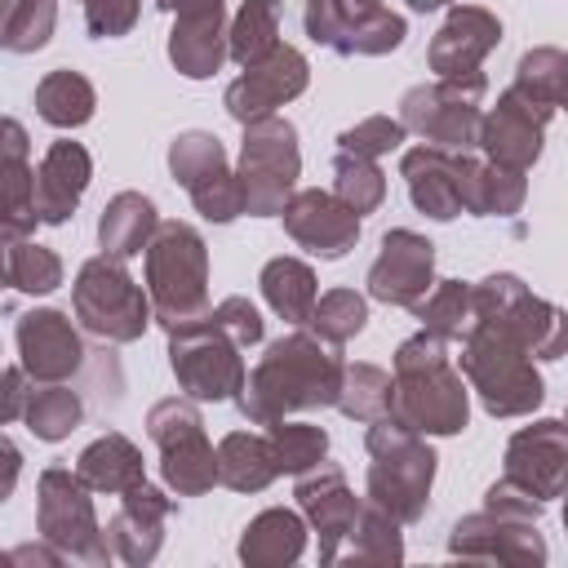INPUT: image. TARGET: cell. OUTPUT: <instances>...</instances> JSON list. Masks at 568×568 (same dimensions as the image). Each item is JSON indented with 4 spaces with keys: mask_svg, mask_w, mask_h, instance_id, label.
Returning <instances> with one entry per match:
<instances>
[{
    "mask_svg": "<svg viewBox=\"0 0 568 568\" xmlns=\"http://www.w3.org/2000/svg\"><path fill=\"white\" fill-rule=\"evenodd\" d=\"M342 373H346V364H342L337 346L324 342L320 333L297 328V333L266 346V355L244 377V390L235 399H240V413L253 426H271L288 413L337 404Z\"/></svg>",
    "mask_w": 568,
    "mask_h": 568,
    "instance_id": "1",
    "label": "cell"
},
{
    "mask_svg": "<svg viewBox=\"0 0 568 568\" xmlns=\"http://www.w3.org/2000/svg\"><path fill=\"white\" fill-rule=\"evenodd\" d=\"M390 417L413 426L417 435H457L466 430L470 399L462 373L448 364V337L422 328L395 351V399Z\"/></svg>",
    "mask_w": 568,
    "mask_h": 568,
    "instance_id": "2",
    "label": "cell"
},
{
    "mask_svg": "<svg viewBox=\"0 0 568 568\" xmlns=\"http://www.w3.org/2000/svg\"><path fill=\"white\" fill-rule=\"evenodd\" d=\"M364 448L373 457L368 462V501L399 524H417L426 515L430 484H435V453L426 448V439L386 413V417L368 422Z\"/></svg>",
    "mask_w": 568,
    "mask_h": 568,
    "instance_id": "3",
    "label": "cell"
},
{
    "mask_svg": "<svg viewBox=\"0 0 568 568\" xmlns=\"http://www.w3.org/2000/svg\"><path fill=\"white\" fill-rule=\"evenodd\" d=\"M146 293L164 328L209 315V248L195 226L160 222L146 244Z\"/></svg>",
    "mask_w": 568,
    "mask_h": 568,
    "instance_id": "4",
    "label": "cell"
},
{
    "mask_svg": "<svg viewBox=\"0 0 568 568\" xmlns=\"http://www.w3.org/2000/svg\"><path fill=\"white\" fill-rule=\"evenodd\" d=\"M462 373H466L470 390H479V399L493 417H524L546 395V386L532 368V355L484 320H475L470 333L462 337Z\"/></svg>",
    "mask_w": 568,
    "mask_h": 568,
    "instance_id": "5",
    "label": "cell"
},
{
    "mask_svg": "<svg viewBox=\"0 0 568 568\" xmlns=\"http://www.w3.org/2000/svg\"><path fill=\"white\" fill-rule=\"evenodd\" d=\"M71 306H75V320L84 324V333H93L102 342H138L155 311L151 293H142V284H133L124 262L111 253L89 257L80 266Z\"/></svg>",
    "mask_w": 568,
    "mask_h": 568,
    "instance_id": "6",
    "label": "cell"
},
{
    "mask_svg": "<svg viewBox=\"0 0 568 568\" xmlns=\"http://www.w3.org/2000/svg\"><path fill=\"white\" fill-rule=\"evenodd\" d=\"M470 293H475V320L501 328L532 359H559L568 351V315L555 302L528 293L519 275H506V271L488 275Z\"/></svg>",
    "mask_w": 568,
    "mask_h": 568,
    "instance_id": "7",
    "label": "cell"
},
{
    "mask_svg": "<svg viewBox=\"0 0 568 568\" xmlns=\"http://www.w3.org/2000/svg\"><path fill=\"white\" fill-rule=\"evenodd\" d=\"M235 173H240V191H244V213H253V217L284 213V204L293 200L297 173H302L297 129L284 115L248 120Z\"/></svg>",
    "mask_w": 568,
    "mask_h": 568,
    "instance_id": "8",
    "label": "cell"
},
{
    "mask_svg": "<svg viewBox=\"0 0 568 568\" xmlns=\"http://www.w3.org/2000/svg\"><path fill=\"white\" fill-rule=\"evenodd\" d=\"M240 342L209 315L182 324V328H169V364H173V377L178 386L191 395V399H231L244 390V359H240Z\"/></svg>",
    "mask_w": 568,
    "mask_h": 568,
    "instance_id": "9",
    "label": "cell"
},
{
    "mask_svg": "<svg viewBox=\"0 0 568 568\" xmlns=\"http://www.w3.org/2000/svg\"><path fill=\"white\" fill-rule=\"evenodd\" d=\"M93 488L80 479V470H67V466H49L40 475V501H36V524H40V537L49 546H58L67 559H80V564H111L115 550H111V537L102 532L98 524V510H93Z\"/></svg>",
    "mask_w": 568,
    "mask_h": 568,
    "instance_id": "10",
    "label": "cell"
},
{
    "mask_svg": "<svg viewBox=\"0 0 568 568\" xmlns=\"http://www.w3.org/2000/svg\"><path fill=\"white\" fill-rule=\"evenodd\" d=\"M488 80L479 71L470 75H439L435 84H417L404 93L399 102V120L404 129L422 133L430 146L444 151H470L479 146V102H484Z\"/></svg>",
    "mask_w": 568,
    "mask_h": 568,
    "instance_id": "11",
    "label": "cell"
},
{
    "mask_svg": "<svg viewBox=\"0 0 568 568\" xmlns=\"http://www.w3.org/2000/svg\"><path fill=\"white\" fill-rule=\"evenodd\" d=\"M146 435L160 448V475L178 497H200L217 484V453L204 435L200 408L186 399H160L146 413Z\"/></svg>",
    "mask_w": 568,
    "mask_h": 568,
    "instance_id": "12",
    "label": "cell"
},
{
    "mask_svg": "<svg viewBox=\"0 0 568 568\" xmlns=\"http://www.w3.org/2000/svg\"><path fill=\"white\" fill-rule=\"evenodd\" d=\"M306 36L333 53H390L404 40V18L386 13L382 0H306Z\"/></svg>",
    "mask_w": 568,
    "mask_h": 568,
    "instance_id": "13",
    "label": "cell"
},
{
    "mask_svg": "<svg viewBox=\"0 0 568 568\" xmlns=\"http://www.w3.org/2000/svg\"><path fill=\"white\" fill-rule=\"evenodd\" d=\"M448 550L475 564H515V568L546 564V541L537 532V519H510L497 510L457 519L448 532Z\"/></svg>",
    "mask_w": 568,
    "mask_h": 568,
    "instance_id": "14",
    "label": "cell"
},
{
    "mask_svg": "<svg viewBox=\"0 0 568 568\" xmlns=\"http://www.w3.org/2000/svg\"><path fill=\"white\" fill-rule=\"evenodd\" d=\"M435 288V244L408 226L382 235V253L368 266V293L386 306H417Z\"/></svg>",
    "mask_w": 568,
    "mask_h": 568,
    "instance_id": "15",
    "label": "cell"
},
{
    "mask_svg": "<svg viewBox=\"0 0 568 568\" xmlns=\"http://www.w3.org/2000/svg\"><path fill=\"white\" fill-rule=\"evenodd\" d=\"M293 497H297L302 515L311 519V528L320 532V559H324V564H337L346 537H351L355 524H359L364 501L346 488V475H342L333 462H320V466L302 470Z\"/></svg>",
    "mask_w": 568,
    "mask_h": 568,
    "instance_id": "16",
    "label": "cell"
},
{
    "mask_svg": "<svg viewBox=\"0 0 568 568\" xmlns=\"http://www.w3.org/2000/svg\"><path fill=\"white\" fill-rule=\"evenodd\" d=\"M311 80V67L306 58L293 49V44H275L262 62L244 67V75L226 89V111L248 124V120H262V115H275V106L293 102Z\"/></svg>",
    "mask_w": 568,
    "mask_h": 568,
    "instance_id": "17",
    "label": "cell"
},
{
    "mask_svg": "<svg viewBox=\"0 0 568 568\" xmlns=\"http://www.w3.org/2000/svg\"><path fill=\"white\" fill-rule=\"evenodd\" d=\"M506 479L524 484L541 501L568 493V426L564 422H532L510 435L506 444Z\"/></svg>",
    "mask_w": 568,
    "mask_h": 568,
    "instance_id": "18",
    "label": "cell"
},
{
    "mask_svg": "<svg viewBox=\"0 0 568 568\" xmlns=\"http://www.w3.org/2000/svg\"><path fill=\"white\" fill-rule=\"evenodd\" d=\"M164 9L178 13L173 36H169V58L186 80L213 75L231 58V40L222 31L226 4L222 0H169Z\"/></svg>",
    "mask_w": 568,
    "mask_h": 568,
    "instance_id": "19",
    "label": "cell"
},
{
    "mask_svg": "<svg viewBox=\"0 0 568 568\" xmlns=\"http://www.w3.org/2000/svg\"><path fill=\"white\" fill-rule=\"evenodd\" d=\"M550 106L524 98L519 89H506L497 98V106L484 115L479 124V146L488 151V160L510 164V169H532V160L541 155V133H546Z\"/></svg>",
    "mask_w": 568,
    "mask_h": 568,
    "instance_id": "20",
    "label": "cell"
},
{
    "mask_svg": "<svg viewBox=\"0 0 568 568\" xmlns=\"http://www.w3.org/2000/svg\"><path fill=\"white\" fill-rule=\"evenodd\" d=\"M280 217H284V231L324 262L342 257L359 240V213L342 204L333 191H293Z\"/></svg>",
    "mask_w": 568,
    "mask_h": 568,
    "instance_id": "21",
    "label": "cell"
},
{
    "mask_svg": "<svg viewBox=\"0 0 568 568\" xmlns=\"http://www.w3.org/2000/svg\"><path fill=\"white\" fill-rule=\"evenodd\" d=\"M18 355L31 382H67L84 368V342L62 311H27L18 320Z\"/></svg>",
    "mask_w": 568,
    "mask_h": 568,
    "instance_id": "22",
    "label": "cell"
},
{
    "mask_svg": "<svg viewBox=\"0 0 568 568\" xmlns=\"http://www.w3.org/2000/svg\"><path fill=\"white\" fill-rule=\"evenodd\" d=\"M497 40H501V22L488 9L457 4L444 18V27L435 31V40H430V53H426L430 58V71L435 75H470L497 49Z\"/></svg>",
    "mask_w": 568,
    "mask_h": 568,
    "instance_id": "23",
    "label": "cell"
},
{
    "mask_svg": "<svg viewBox=\"0 0 568 568\" xmlns=\"http://www.w3.org/2000/svg\"><path fill=\"white\" fill-rule=\"evenodd\" d=\"M169 515H173V501L160 488H151V484H138V488L120 493V510L106 524L115 559L151 564L160 555V546H164V519Z\"/></svg>",
    "mask_w": 568,
    "mask_h": 568,
    "instance_id": "24",
    "label": "cell"
},
{
    "mask_svg": "<svg viewBox=\"0 0 568 568\" xmlns=\"http://www.w3.org/2000/svg\"><path fill=\"white\" fill-rule=\"evenodd\" d=\"M89 178H93L89 151H84L80 142H71V138L53 142V146L44 151L40 169H36V217H40L44 226H62V222L75 213V204H80Z\"/></svg>",
    "mask_w": 568,
    "mask_h": 568,
    "instance_id": "25",
    "label": "cell"
},
{
    "mask_svg": "<svg viewBox=\"0 0 568 568\" xmlns=\"http://www.w3.org/2000/svg\"><path fill=\"white\" fill-rule=\"evenodd\" d=\"M457 191H462V213L510 217V213H519L528 182H524V169H510L497 160H475L470 151H457Z\"/></svg>",
    "mask_w": 568,
    "mask_h": 568,
    "instance_id": "26",
    "label": "cell"
},
{
    "mask_svg": "<svg viewBox=\"0 0 568 568\" xmlns=\"http://www.w3.org/2000/svg\"><path fill=\"white\" fill-rule=\"evenodd\" d=\"M404 182H408V195L417 204V213L435 217V222H453L462 213V191H457V151H444V146H413L404 151Z\"/></svg>",
    "mask_w": 568,
    "mask_h": 568,
    "instance_id": "27",
    "label": "cell"
},
{
    "mask_svg": "<svg viewBox=\"0 0 568 568\" xmlns=\"http://www.w3.org/2000/svg\"><path fill=\"white\" fill-rule=\"evenodd\" d=\"M306 550V524L297 510H284V506H271L262 510L244 537H240V559L253 564V568H284V564H297Z\"/></svg>",
    "mask_w": 568,
    "mask_h": 568,
    "instance_id": "28",
    "label": "cell"
},
{
    "mask_svg": "<svg viewBox=\"0 0 568 568\" xmlns=\"http://www.w3.org/2000/svg\"><path fill=\"white\" fill-rule=\"evenodd\" d=\"M280 470V453L271 444V435H253V430H231L217 444V484L235 488V493H262L266 484H275Z\"/></svg>",
    "mask_w": 568,
    "mask_h": 568,
    "instance_id": "29",
    "label": "cell"
},
{
    "mask_svg": "<svg viewBox=\"0 0 568 568\" xmlns=\"http://www.w3.org/2000/svg\"><path fill=\"white\" fill-rule=\"evenodd\" d=\"M160 231V217H155V204L142 195V191H120L106 209H102V222H98V244L102 253L111 257H138L146 253L151 235Z\"/></svg>",
    "mask_w": 568,
    "mask_h": 568,
    "instance_id": "30",
    "label": "cell"
},
{
    "mask_svg": "<svg viewBox=\"0 0 568 568\" xmlns=\"http://www.w3.org/2000/svg\"><path fill=\"white\" fill-rule=\"evenodd\" d=\"M75 470H80V479H84L93 493H115V497L129 493V488H138V484H146V475H142V453H138V444L124 439L120 430H106L102 439H93V444L80 453Z\"/></svg>",
    "mask_w": 568,
    "mask_h": 568,
    "instance_id": "31",
    "label": "cell"
},
{
    "mask_svg": "<svg viewBox=\"0 0 568 568\" xmlns=\"http://www.w3.org/2000/svg\"><path fill=\"white\" fill-rule=\"evenodd\" d=\"M36 222V169L27 164V133L18 120H4V240H22Z\"/></svg>",
    "mask_w": 568,
    "mask_h": 568,
    "instance_id": "32",
    "label": "cell"
},
{
    "mask_svg": "<svg viewBox=\"0 0 568 568\" xmlns=\"http://www.w3.org/2000/svg\"><path fill=\"white\" fill-rule=\"evenodd\" d=\"M257 284H262L266 306H271L280 320H288V324H311L315 302H320V288H315V271H311L306 262H297V257H271V262L262 266Z\"/></svg>",
    "mask_w": 568,
    "mask_h": 568,
    "instance_id": "33",
    "label": "cell"
},
{
    "mask_svg": "<svg viewBox=\"0 0 568 568\" xmlns=\"http://www.w3.org/2000/svg\"><path fill=\"white\" fill-rule=\"evenodd\" d=\"M98 98H93V84L80 75V71H49L40 84H36V115L53 129H80L89 115H93Z\"/></svg>",
    "mask_w": 568,
    "mask_h": 568,
    "instance_id": "34",
    "label": "cell"
},
{
    "mask_svg": "<svg viewBox=\"0 0 568 568\" xmlns=\"http://www.w3.org/2000/svg\"><path fill=\"white\" fill-rule=\"evenodd\" d=\"M22 422H27V430H31L36 439L58 444V439H67V435L84 422V399H80L71 386H62V382H44L40 390H31Z\"/></svg>",
    "mask_w": 568,
    "mask_h": 568,
    "instance_id": "35",
    "label": "cell"
},
{
    "mask_svg": "<svg viewBox=\"0 0 568 568\" xmlns=\"http://www.w3.org/2000/svg\"><path fill=\"white\" fill-rule=\"evenodd\" d=\"M413 315L422 320V328H430V333H439V337H448V342H462V337L470 333V324H475V293H470V284H462V280H439V284L413 306Z\"/></svg>",
    "mask_w": 568,
    "mask_h": 568,
    "instance_id": "36",
    "label": "cell"
},
{
    "mask_svg": "<svg viewBox=\"0 0 568 568\" xmlns=\"http://www.w3.org/2000/svg\"><path fill=\"white\" fill-rule=\"evenodd\" d=\"M390 399H395V377L382 373L377 364H346L342 373V390H337V408L351 417V422H377L390 413Z\"/></svg>",
    "mask_w": 568,
    "mask_h": 568,
    "instance_id": "37",
    "label": "cell"
},
{
    "mask_svg": "<svg viewBox=\"0 0 568 568\" xmlns=\"http://www.w3.org/2000/svg\"><path fill=\"white\" fill-rule=\"evenodd\" d=\"M226 40H231V58L240 67L262 62L280 44V0H244Z\"/></svg>",
    "mask_w": 568,
    "mask_h": 568,
    "instance_id": "38",
    "label": "cell"
},
{
    "mask_svg": "<svg viewBox=\"0 0 568 568\" xmlns=\"http://www.w3.org/2000/svg\"><path fill=\"white\" fill-rule=\"evenodd\" d=\"M337 559H355V564H399L404 559V541H399V519H390L386 510H377L373 501H364L355 532L346 537Z\"/></svg>",
    "mask_w": 568,
    "mask_h": 568,
    "instance_id": "39",
    "label": "cell"
},
{
    "mask_svg": "<svg viewBox=\"0 0 568 568\" xmlns=\"http://www.w3.org/2000/svg\"><path fill=\"white\" fill-rule=\"evenodd\" d=\"M4 284L22 293H53L62 284V257L36 240H4Z\"/></svg>",
    "mask_w": 568,
    "mask_h": 568,
    "instance_id": "40",
    "label": "cell"
},
{
    "mask_svg": "<svg viewBox=\"0 0 568 568\" xmlns=\"http://www.w3.org/2000/svg\"><path fill=\"white\" fill-rule=\"evenodd\" d=\"M510 89H519L524 98H532V102L555 111L564 102V89H568V53L550 49V44L528 49L519 58V67H515V84Z\"/></svg>",
    "mask_w": 568,
    "mask_h": 568,
    "instance_id": "41",
    "label": "cell"
},
{
    "mask_svg": "<svg viewBox=\"0 0 568 568\" xmlns=\"http://www.w3.org/2000/svg\"><path fill=\"white\" fill-rule=\"evenodd\" d=\"M333 195L364 217V213H373L386 200V173L377 169V160L337 151L333 155Z\"/></svg>",
    "mask_w": 568,
    "mask_h": 568,
    "instance_id": "42",
    "label": "cell"
},
{
    "mask_svg": "<svg viewBox=\"0 0 568 568\" xmlns=\"http://www.w3.org/2000/svg\"><path fill=\"white\" fill-rule=\"evenodd\" d=\"M266 435H271V444H275V453H280V470H284V475H302V470L320 466L324 453H328L324 426H311V422H284V417H280V422L266 426Z\"/></svg>",
    "mask_w": 568,
    "mask_h": 568,
    "instance_id": "43",
    "label": "cell"
},
{
    "mask_svg": "<svg viewBox=\"0 0 568 568\" xmlns=\"http://www.w3.org/2000/svg\"><path fill=\"white\" fill-rule=\"evenodd\" d=\"M169 169H173V178L191 191L195 182H204V178H213V173L226 169V151H222V142H217L213 133L191 129V133H178V138H173V146H169Z\"/></svg>",
    "mask_w": 568,
    "mask_h": 568,
    "instance_id": "44",
    "label": "cell"
},
{
    "mask_svg": "<svg viewBox=\"0 0 568 568\" xmlns=\"http://www.w3.org/2000/svg\"><path fill=\"white\" fill-rule=\"evenodd\" d=\"M368 324V302L355 293V288H333L315 302V315H311V328L333 342V346H346L359 328Z\"/></svg>",
    "mask_w": 568,
    "mask_h": 568,
    "instance_id": "45",
    "label": "cell"
},
{
    "mask_svg": "<svg viewBox=\"0 0 568 568\" xmlns=\"http://www.w3.org/2000/svg\"><path fill=\"white\" fill-rule=\"evenodd\" d=\"M58 22V4L53 0H9V18H4V49L9 53H36L49 44Z\"/></svg>",
    "mask_w": 568,
    "mask_h": 568,
    "instance_id": "46",
    "label": "cell"
},
{
    "mask_svg": "<svg viewBox=\"0 0 568 568\" xmlns=\"http://www.w3.org/2000/svg\"><path fill=\"white\" fill-rule=\"evenodd\" d=\"M404 120H390V115H368L359 124H351L342 138H337V151H351V155H364V160H377L386 151H395L404 142Z\"/></svg>",
    "mask_w": 568,
    "mask_h": 568,
    "instance_id": "47",
    "label": "cell"
},
{
    "mask_svg": "<svg viewBox=\"0 0 568 568\" xmlns=\"http://www.w3.org/2000/svg\"><path fill=\"white\" fill-rule=\"evenodd\" d=\"M138 9H142V0H84V27H89V36L111 40L138 22Z\"/></svg>",
    "mask_w": 568,
    "mask_h": 568,
    "instance_id": "48",
    "label": "cell"
},
{
    "mask_svg": "<svg viewBox=\"0 0 568 568\" xmlns=\"http://www.w3.org/2000/svg\"><path fill=\"white\" fill-rule=\"evenodd\" d=\"M484 510H497V515H510V519H541L546 501H541L537 493H528L524 484H515V479L501 475V479L484 493Z\"/></svg>",
    "mask_w": 568,
    "mask_h": 568,
    "instance_id": "49",
    "label": "cell"
},
{
    "mask_svg": "<svg viewBox=\"0 0 568 568\" xmlns=\"http://www.w3.org/2000/svg\"><path fill=\"white\" fill-rule=\"evenodd\" d=\"M213 320L240 342V346H257L262 342V315H257V306L248 302V297H222L217 306H213Z\"/></svg>",
    "mask_w": 568,
    "mask_h": 568,
    "instance_id": "50",
    "label": "cell"
},
{
    "mask_svg": "<svg viewBox=\"0 0 568 568\" xmlns=\"http://www.w3.org/2000/svg\"><path fill=\"white\" fill-rule=\"evenodd\" d=\"M22 377H27V368L22 364H13V368H4V422H18L22 413H27V399H31V390L22 386Z\"/></svg>",
    "mask_w": 568,
    "mask_h": 568,
    "instance_id": "51",
    "label": "cell"
},
{
    "mask_svg": "<svg viewBox=\"0 0 568 568\" xmlns=\"http://www.w3.org/2000/svg\"><path fill=\"white\" fill-rule=\"evenodd\" d=\"M18 462H22V457H18V448L4 439V484H0V493H4V497L13 493V479H18Z\"/></svg>",
    "mask_w": 568,
    "mask_h": 568,
    "instance_id": "52",
    "label": "cell"
},
{
    "mask_svg": "<svg viewBox=\"0 0 568 568\" xmlns=\"http://www.w3.org/2000/svg\"><path fill=\"white\" fill-rule=\"evenodd\" d=\"M439 4H457V0H408V9L426 13V9H439Z\"/></svg>",
    "mask_w": 568,
    "mask_h": 568,
    "instance_id": "53",
    "label": "cell"
},
{
    "mask_svg": "<svg viewBox=\"0 0 568 568\" xmlns=\"http://www.w3.org/2000/svg\"><path fill=\"white\" fill-rule=\"evenodd\" d=\"M564 528H568V493H564Z\"/></svg>",
    "mask_w": 568,
    "mask_h": 568,
    "instance_id": "54",
    "label": "cell"
},
{
    "mask_svg": "<svg viewBox=\"0 0 568 568\" xmlns=\"http://www.w3.org/2000/svg\"><path fill=\"white\" fill-rule=\"evenodd\" d=\"M559 106H564V111H568V89H564V102H559Z\"/></svg>",
    "mask_w": 568,
    "mask_h": 568,
    "instance_id": "55",
    "label": "cell"
},
{
    "mask_svg": "<svg viewBox=\"0 0 568 568\" xmlns=\"http://www.w3.org/2000/svg\"><path fill=\"white\" fill-rule=\"evenodd\" d=\"M155 4H160V9H164V4H169V0H155Z\"/></svg>",
    "mask_w": 568,
    "mask_h": 568,
    "instance_id": "56",
    "label": "cell"
},
{
    "mask_svg": "<svg viewBox=\"0 0 568 568\" xmlns=\"http://www.w3.org/2000/svg\"><path fill=\"white\" fill-rule=\"evenodd\" d=\"M564 426H568V413H564Z\"/></svg>",
    "mask_w": 568,
    "mask_h": 568,
    "instance_id": "57",
    "label": "cell"
}]
</instances>
